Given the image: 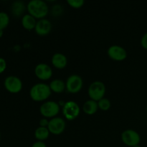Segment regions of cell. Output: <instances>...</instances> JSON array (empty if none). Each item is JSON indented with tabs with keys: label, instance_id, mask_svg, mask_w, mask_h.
<instances>
[{
	"label": "cell",
	"instance_id": "obj_5",
	"mask_svg": "<svg viewBox=\"0 0 147 147\" xmlns=\"http://www.w3.org/2000/svg\"><path fill=\"white\" fill-rule=\"evenodd\" d=\"M121 141L126 146L134 147L139 145L141 142V136L136 131L133 129H126L122 132L121 135Z\"/></svg>",
	"mask_w": 147,
	"mask_h": 147
},
{
	"label": "cell",
	"instance_id": "obj_26",
	"mask_svg": "<svg viewBox=\"0 0 147 147\" xmlns=\"http://www.w3.org/2000/svg\"><path fill=\"white\" fill-rule=\"evenodd\" d=\"M31 147H47V145L44 142H40V141H37L34 142Z\"/></svg>",
	"mask_w": 147,
	"mask_h": 147
},
{
	"label": "cell",
	"instance_id": "obj_25",
	"mask_svg": "<svg viewBox=\"0 0 147 147\" xmlns=\"http://www.w3.org/2000/svg\"><path fill=\"white\" fill-rule=\"evenodd\" d=\"M49 121H50L47 119H46V118H42V119H40V121H39V125H40V126H41V127H47L49 124Z\"/></svg>",
	"mask_w": 147,
	"mask_h": 147
},
{
	"label": "cell",
	"instance_id": "obj_14",
	"mask_svg": "<svg viewBox=\"0 0 147 147\" xmlns=\"http://www.w3.org/2000/svg\"><path fill=\"white\" fill-rule=\"evenodd\" d=\"M37 22V20L30 14H24L22 17V25L25 30L29 31L34 30Z\"/></svg>",
	"mask_w": 147,
	"mask_h": 147
},
{
	"label": "cell",
	"instance_id": "obj_18",
	"mask_svg": "<svg viewBox=\"0 0 147 147\" xmlns=\"http://www.w3.org/2000/svg\"><path fill=\"white\" fill-rule=\"evenodd\" d=\"M25 10L24 3L22 1H15L11 5V12L15 17H20Z\"/></svg>",
	"mask_w": 147,
	"mask_h": 147
},
{
	"label": "cell",
	"instance_id": "obj_6",
	"mask_svg": "<svg viewBox=\"0 0 147 147\" xmlns=\"http://www.w3.org/2000/svg\"><path fill=\"white\" fill-rule=\"evenodd\" d=\"M80 109L76 102L69 100L65 102L63 106V114L68 121H73L80 115Z\"/></svg>",
	"mask_w": 147,
	"mask_h": 147
},
{
	"label": "cell",
	"instance_id": "obj_1",
	"mask_svg": "<svg viewBox=\"0 0 147 147\" xmlns=\"http://www.w3.org/2000/svg\"><path fill=\"white\" fill-rule=\"evenodd\" d=\"M28 14H31L37 20L45 18L49 12L48 5L42 0H31L27 5Z\"/></svg>",
	"mask_w": 147,
	"mask_h": 147
},
{
	"label": "cell",
	"instance_id": "obj_8",
	"mask_svg": "<svg viewBox=\"0 0 147 147\" xmlns=\"http://www.w3.org/2000/svg\"><path fill=\"white\" fill-rule=\"evenodd\" d=\"M109 57L115 61H123L127 57V51L124 47L118 45L110 46L107 50Z\"/></svg>",
	"mask_w": 147,
	"mask_h": 147
},
{
	"label": "cell",
	"instance_id": "obj_21",
	"mask_svg": "<svg viewBox=\"0 0 147 147\" xmlns=\"http://www.w3.org/2000/svg\"><path fill=\"white\" fill-rule=\"evenodd\" d=\"M67 3L72 8L79 9L84 5L85 1L83 0H67Z\"/></svg>",
	"mask_w": 147,
	"mask_h": 147
},
{
	"label": "cell",
	"instance_id": "obj_23",
	"mask_svg": "<svg viewBox=\"0 0 147 147\" xmlns=\"http://www.w3.org/2000/svg\"><path fill=\"white\" fill-rule=\"evenodd\" d=\"M7 67V62L3 57H0V74L2 73Z\"/></svg>",
	"mask_w": 147,
	"mask_h": 147
},
{
	"label": "cell",
	"instance_id": "obj_4",
	"mask_svg": "<svg viewBox=\"0 0 147 147\" xmlns=\"http://www.w3.org/2000/svg\"><path fill=\"white\" fill-rule=\"evenodd\" d=\"M60 110V105L58 103L53 100H48L45 101L40 106V112L42 116L44 118L48 119V118L56 117L59 113Z\"/></svg>",
	"mask_w": 147,
	"mask_h": 147
},
{
	"label": "cell",
	"instance_id": "obj_3",
	"mask_svg": "<svg viewBox=\"0 0 147 147\" xmlns=\"http://www.w3.org/2000/svg\"><path fill=\"white\" fill-rule=\"evenodd\" d=\"M106 86L100 80H95L91 83L88 89V96L91 100L98 101L104 98L106 93Z\"/></svg>",
	"mask_w": 147,
	"mask_h": 147
},
{
	"label": "cell",
	"instance_id": "obj_19",
	"mask_svg": "<svg viewBox=\"0 0 147 147\" xmlns=\"http://www.w3.org/2000/svg\"><path fill=\"white\" fill-rule=\"evenodd\" d=\"M9 23V17L4 11H0V30H4Z\"/></svg>",
	"mask_w": 147,
	"mask_h": 147
},
{
	"label": "cell",
	"instance_id": "obj_15",
	"mask_svg": "<svg viewBox=\"0 0 147 147\" xmlns=\"http://www.w3.org/2000/svg\"><path fill=\"white\" fill-rule=\"evenodd\" d=\"M98 110V102L91 99L86 100L83 106V112L87 115L95 114Z\"/></svg>",
	"mask_w": 147,
	"mask_h": 147
},
{
	"label": "cell",
	"instance_id": "obj_28",
	"mask_svg": "<svg viewBox=\"0 0 147 147\" xmlns=\"http://www.w3.org/2000/svg\"><path fill=\"white\" fill-rule=\"evenodd\" d=\"M134 147H142L140 146V145H138V146H134Z\"/></svg>",
	"mask_w": 147,
	"mask_h": 147
},
{
	"label": "cell",
	"instance_id": "obj_16",
	"mask_svg": "<svg viewBox=\"0 0 147 147\" xmlns=\"http://www.w3.org/2000/svg\"><path fill=\"white\" fill-rule=\"evenodd\" d=\"M52 92L55 93H62L66 88L65 83L61 79H54L49 85Z\"/></svg>",
	"mask_w": 147,
	"mask_h": 147
},
{
	"label": "cell",
	"instance_id": "obj_9",
	"mask_svg": "<svg viewBox=\"0 0 147 147\" xmlns=\"http://www.w3.org/2000/svg\"><path fill=\"white\" fill-rule=\"evenodd\" d=\"M66 127L65 121L61 117H54L49 121L47 129L50 134L54 135H60L64 132Z\"/></svg>",
	"mask_w": 147,
	"mask_h": 147
},
{
	"label": "cell",
	"instance_id": "obj_12",
	"mask_svg": "<svg viewBox=\"0 0 147 147\" xmlns=\"http://www.w3.org/2000/svg\"><path fill=\"white\" fill-rule=\"evenodd\" d=\"M53 28L51 22L45 18L37 20L34 31L40 36H46L50 34Z\"/></svg>",
	"mask_w": 147,
	"mask_h": 147
},
{
	"label": "cell",
	"instance_id": "obj_13",
	"mask_svg": "<svg viewBox=\"0 0 147 147\" xmlns=\"http://www.w3.org/2000/svg\"><path fill=\"white\" fill-rule=\"evenodd\" d=\"M51 63L55 68L61 70V69H64L67 66V58L63 53H56L52 57Z\"/></svg>",
	"mask_w": 147,
	"mask_h": 147
},
{
	"label": "cell",
	"instance_id": "obj_30",
	"mask_svg": "<svg viewBox=\"0 0 147 147\" xmlns=\"http://www.w3.org/2000/svg\"><path fill=\"white\" fill-rule=\"evenodd\" d=\"M0 136H1V135H0Z\"/></svg>",
	"mask_w": 147,
	"mask_h": 147
},
{
	"label": "cell",
	"instance_id": "obj_29",
	"mask_svg": "<svg viewBox=\"0 0 147 147\" xmlns=\"http://www.w3.org/2000/svg\"><path fill=\"white\" fill-rule=\"evenodd\" d=\"M146 112H147V105H146Z\"/></svg>",
	"mask_w": 147,
	"mask_h": 147
},
{
	"label": "cell",
	"instance_id": "obj_20",
	"mask_svg": "<svg viewBox=\"0 0 147 147\" xmlns=\"http://www.w3.org/2000/svg\"><path fill=\"white\" fill-rule=\"evenodd\" d=\"M98 109H100L103 111H109L110 109L111 103L109 99L103 98L98 101Z\"/></svg>",
	"mask_w": 147,
	"mask_h": 147
},
{
	"label": "cell",
	"instance_id": "obj_27",
	"mask_svg": "<svg viewBox=\"0 0 147 147\" xmlns=\"http://www.w3.org/2000/svg\"><path fill=\"white\" fill-rule=\"evenodd\" d=\"M3 33H4V30H0V37H2V35H3Z\"/></svg>",
	"mask_w": 147,
	"mask_h": 147
},
{
	"label": "cell",
	"instance_id": "obj_7",
	"mask_svg": "<svg viewBox=\"0 0 147 147\" xmlns=\"http://www.w3.org/2000/svg\"><path fill=\"white\" fill-rule=\"evenodd\" d=\"M83 80L80 76L72 74L67 78L65 82L66 90L70 93H78L81 90Z\"/></svg>",
	"mask_w": 147,
	"mask_h": 147
},
{
	"label": "cell",
	"instance_id": "obj_17",
	"mask_svg": "<svg viewBox=\"0 0 147 147\" xmlns=\"http://www.w3.org/2000/svg\"><path fill=\"white\" fill-rule=\"evenodd\" d=\"M50 131L47 127H41L39 126L34 131V137L37 141L44 142L48 139L50 136Z\"/></svg>",
	"mask_w": 147,
	"mask_h": 147
},
{
	"label": "cell",
	"instance_id": "obj_11",
	"mask_svg": "<svg viewBox=\"0 0 147 147\" xmlns=\"http://www.w3.org/2000/svg\"><path fill=\"white\" fill-rule=\"evenodd\" d=\"M34 74L40 80H47L53 76V70L51 67L46 63H39L34 67Z\"/></svg>",
	"mask_w": 147,
	"mask_h": 147
},
{
	"label": "cell",
	"instance_id": "obj_24",
	"mask_svg": "<svg viewBox=\"0 0 147 147\" xmlns=\"http://www.w3.org/2000/svg\"><path fill=\"white\" fill-rule=\"evenodd\" d=\"M141 45L145 50H147V32L145 33L143 36H142V39H141Z\"/></svg>",
	"mask_w": 147,
	"mask_h": 147
},
{
	"label": "cell",
	"instance_id": "obj_10",
	"mask_svg": "<svg viewBox=\"0 0 147 147\" xmlns=\"http://www.w3.org/2000/svg\"><path fill=\"white\" fill-rule=\"evenodd\" d=\"M4 87L11 93H18L22 89V82L18 77L9 76L4 80Z\"/></svg>",
	"mask_w": 147,
	"mask_h": 147
},
{
	"label": "cell",
	"instance_id": "obj_2",
	"mask_svg": "<svg viewBox=\"0 0 147 147\" xmlns=\"http://www.w3.org/2000/svg\"><path fill=\"white\" fill-rule=\"evenodd\" d=\"M51 93L49 85L44 83H38L32 86L30 90V96L34 101L41 102L47 100Z\"/></svg>",
	"mask_w": 147,
	"mask_h": 147
},
{
	"label": "cell",
	"instance_id": "obj_22",
	"mask_svg": "<svg viewBox=\"0 0 147 147\" xmlns=\"http://www.w3.org/2000/svg\"><path fill=\"white\" fill-rule=\"evenodd\" d=\"M63 9L60 4H55L52 7V14L54 16H59L63 13Z\"/></svg>",
	"mask_w": 147,
	"mask_h": 147
}]
</instances>
